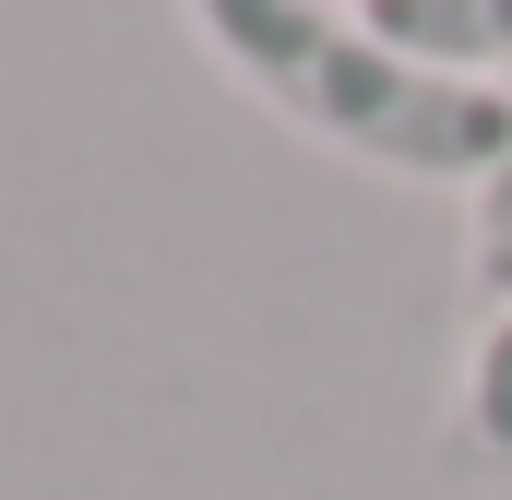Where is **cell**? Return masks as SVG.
Returning <instances> with one entry per match:
<instances>
[{"instance_id":"obj_2","label":"cell","mask_w":512,"mask_h":500,"mask_svg":"<svg viewBox=\"0 0 512 500\" xmlns=\"http://www.w3.org/2000/svg\"><path fill=\"white\" fill-rule=\"evenodd\" d=\"M453 465L512 477V167L477 179V322H465V393H453Z\"/></svg>"},{"instance_id":"obj_3","label":"cell","mask_w":512,"mask_h":500,"mask_svg":"<svg viewBox=\"0 0 512 500\" xmlns=\"http://www.w3.org/2000/svg\"><path fill=\"white\" fill-rule=\"evenodd\" d=\"M358 24L382 48H405V60L453 72V84L512 72V0H358Z\"/></svg>"},{"instance_id":"obj_1","label":"cell","mask_w":512,"mask_h":500,"mask_svg":"<svg viewBox=\"0 0 512 500\" xmlns=\"http://www.w3.org/2000/svg\"><path fill=\"white\" fill-rule=\"evenodd\" d=\"M191 36L251 84L262 108L382 167V179H441L477 191L512 167V96L501 84H453L429 60L382 48L358 24V0H191Z\"/></svg>"}]
</instances>
